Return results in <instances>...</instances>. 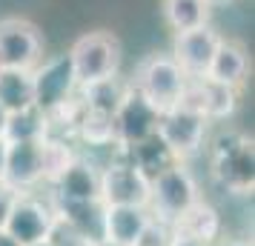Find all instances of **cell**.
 <instances>
[{
    "instance_id": "9c48e42d",
    "label": "cell",
    "mask_w": 255,
    "mask_h": 246,
    "mask_svg": "<svg viewBox=\"0 0 255 246\" xmlns=\"http://www.w3.org/2000/svg\"><path fill=\"white\" fill-rule=\"evenodd\" d=\"M52 223H55L52 206L43 203V200L32 198V195L26 192V195H17V200L12 203L3 229L12 235L20 246H35V244H43L49 238Z\"/></svg>"
},
{
    "instance_id": "4fadbf2b",
    "label": "cell",
    "mask_w": 255,
    "mask_h": 246,
    "mask_svg": "<svg viewBox=\"0 0 255 246\" xmlns=\"http://www.w3.org/2000/svg\"><path fill=\"white\" fill-rule=\"evenodd\" d=\"M52 189H55V200H72V203L101 200V172L86 158H75L52 183Z\"/></svg>"
},
{
    "instance_id": "6da1fadb",
    "label": "cell",
    "mask_w": 255,
    "mask_h": 246,
    "mask_svg": "<svg viewBox=\"0 0 255 246\" xmlns=\"http://www.w3.org/2000/svg\"><path fill=\"white\" fill-rule=\"evenodd\" d=\"M209 172L230 195H253L255 186V149L244 132H221L209 149Z\"/></svg>"
},
{
    "instance_id": "603a6c76",
    "label": "cell",
    "mask_w": 255,
    "mask_h": 246,
    "mask_svg": "<svg viewBox=\"0 0 255 246\" xmlns=\"http://www.w3.org/2000/svg\"><path fill=\"white\" fill-rule=\"evenodd\" d=\"M78 155L72 152L66 141H60V138H52L46 135L43 141H40V164H43V180H46L49 186L55 183L60 177V172L66 169V166L75 161Z\"/></svg>"
},
{
    "instance_id": "e0dca14e",
    "label": "cell",
    "mask_w": 255,
    "mask_h": 246,
    "mask_svg": "<svg viewBox=\"0 0 255 246\" xmlns=\"http://www.w3.org/2000/svg\"><path fill=\"white\" fill-rule=\"evenodd\" d=\"M55 218L69 223L75 232H81L86 241H104V203L101 200H86V203H72V200H55Z\"/></svg>"
},
{
    "instance_id": "4dcf8cb0",
    "label": "cell",
    "mask_w": 255,
    "mask_h": 246,
    "mask_svg": "<svg viewBox=\"0 0 255 246\" xmlns=\"http://www.w3.org/2000/svg\"><path fill=\"white\" fill-rule=\"evenodd\" d=\"M230 246H253V241H232Z\"/></svg>"
},
{
    "instance_id": "ba28073f",
    "label": "cell",
    "mask_w": 255,
    "mask_h": 246,
    "mask_svg": "<svg viewBox=\"0 0 255 246\" xmlns=\"http://www.w3.org/2000/svg\"><path fill=\"white\" fill-rule=\"evenodd\" d=\"M32 86H35V106L46 117L52 112H58L60 106H66L78 89L69 58L60 55V58L46 60L43 66H35L32 69Z\"/></svg>"
},
{
    "instance_id": "9a60e30c",
    "label": "cell",
    "mask_w": 255,
    "mask_h": 246,
    "mask_svg": "<svg viewBox=\"0 0 255 246\" xmlns=\"http://www.w3.org/2000/svg\"><path fill=\"white\" fill-rule=\"evenodd\" d=\"M172 235H181V238H189V241H198V244H215L221 235V215L218 209L207 203V200H195L184 215H178L172 221Z\"/></svg>"
},
{
    "instance_id": "4316f807",
    "label": "cell",
    "mask_w": 255,
    "mask_h": 246,
    "mask_svg": "<svg viewBox=\"0 0 255 246\" xmlns=\"http://www.w3.org/2000/svg\"><path fill=\"white\" fill-rule=\"evenodd\" d=\"M6 158H9V141L0 138V180H3V175H6Z\"/></svg>"
},
{
    "instance_id": "d4e9b609",
    "label": "cell",
    "mask_w": 255,
    "mask_h": 246,
    "mask_svg": "<svg viewBox=\"0 0 255 246\" xmlns=\"http://www.w3.org/2000/svg\"><path fill=\"white\" fill-rule=\"evenodd\" d=\"M169 241H172V229H169L166 223H161V221L152 218V221L146 223L143 235H140L138 246H169Z\"/></svg>"
},
{
    "instance_id": "cb8c5ba5",
    "label": "cell",
    "mask_w": 255,
    "mask_h": 246,
    "mask_svg": "<svg viewBox=\"0 0 255 246\" xmlns=\"http://www.w3.org/2000/svg\"><path fill=\"white\" fill-rule=\"evenodd\" d=\"M49 246H92V241H86L81 232H75L69 223H63L60 218H55L52 229H49V238H46Z\"/></svg>"
},
{
    "instance_id": "277c9868",
    "label": "cell",
    "mask_w": 255,
    "mask_h": 246,
    "mask_svg": "<svg viewBox=\"0 0 255 246\" xmlns=\"http://www.w3.org/2000/svg\"><path fill=\"white\" fill-rule=\"evenodd\" d=\"M69 66L75 75L78 89L101 83L106 78H115L121 66V43L109 32H89L78 37L69 49Z\"/></svg>"
},
{
    "instance_id": "d6986e66",
    "label": "cell",
    "mask_w": 255,
    "mask_h": 246,
    "mask_svg": "<svg viewBox=\"0 0 255 246\" xmlns=\"http://www.w3.org/2000/svg\"><path fill=\"white\" fill-rule=\"evenodd\" d=\"M161 12L166 26L178 32H189L198 26H207L209 20V3L207 0H161Z\"/></svg>"
},
{
    "instance_id": "f546056e",
    "label": "cell",
    "mask_w": 255,
    "mask_h": 246,
    "mask_svg": "<svg viewBox=\"0 0 255 246\" xmlns=\"http://www.w3.org/2000/svg\"><path fill=\"white\" fill-rule=\"evenodd\" d=\"M6 123H9V112L0 106V138H3V132H6Z\"/></svg>"
},
{
    "instance_id": "ffe728a7",
    "label": "cell",
    "mask_w": 255,
    "mask_h": 246,
    "mask_svg": "<svg viewBox=\"0 0 255 246\" xmlns=\"http://www.w3.org/2000/svg\"><path fill=\"white\" fill-rule=\"evenodd\" d=\"M129 86L121 83L118 78H106L101 83H92V86H83L81 89V103L86 109H95V112H104V115L115 117L118 106L124 103Z\"/></svg>"
},
{
    "instance_id": "30bf717a",
    "label": "cell",
    "mask_w": 255,
    "mask_h": 246,
    "mask_svg": "<svg viewBox=\"0 0 255 246\" xmlns=\"http://www.w3.org/2000/svg\"><path fill=\"white\" fill-rule=\"evenodd\" d=\"M155 126H158V112H155V109L129 86L124 103L118 106V112H115L118 146L127 149V146H135V143L146 141V138L155 135Z\"/></svg>"
},
{
    "instance_id": "2e32d148",
    "label": "cell",
    "mask_w": 255,
    "mask_h": 246,
    "mask_svg": "<svg viewBox=\"0 0 255 246\" xmlns=\"http://www.w3.org/2000/svg\"><path fill=\"white\" fill-rule=\"evenodd\" d=\"M247 72H250V55H247V49L241 43H235V40H218V49H215V55L209 60V69L204 78L215 83H224V86H230V89H238L247 78Z\"/></svg>"
},
{
    "instance_id": "484cf974",
    "label": "cell",
    "mask_w": 255,
    "mask_h": 246,
    "mask_svg": "<svg viewBox=\"0 0 255 246\" xmlns=\"http://www.w3.org/2000/svg\"><path fill=\"white\" fill-rule=\"evenodd\" d=\"M17 195H20V192H14L9 183L0 180V229H3V223L9 218V209H12V203L17 200Z\"/></svg>"
},
{
    "instance_id": "7c38bea8",
    "label": "cell",
    "mask_w": 255,
    "mask_h": 246,
    "mask_svg": "<svg viewBox=\"0 0 255 246\" xmlns=\"http://www.w3.org/2000/svg\"><path fill=\"white\" fill-rule=\"evenodd\" d=\"M3 183H9L14 192L26 195L29 189L43 183V164H40V141H14L9 143L6 158V175Z\"/></svg>"
},
{
    "instance_id": "f1b7e54d",
    "label": "cell",
    "mask_w": 255,
    "mask_h": 246,
    "mask_svg": "<svg viewBox=\"0 0 255 246\" xmlns=\"http://www.w3.org/2000/svg\"><path fill=\"white\" fill-rule=\"evenodd\" d=\"M0 246H20V244H17V241H14L6 229H0Z\"/></svg>"
},
{
    "instance_id": "8992f818",
    "label": "cell",
    "mask_w": 255,
    "mask_h": 246,
    "mask_svg": "<svg viewBox=\"0 0 255 246\" xmlns=\"http://www.w3.org/2000/svg\"><path fill=\"white\" fill-rule=\"evenodd\" d=\"M40 55H43V40L29 20L20 17L0 20V69L32 72L35 66H40Z\"/></svg>"
},
{
    "instance_id": "836d02e7",
    "label": "cell",
    "mask_w": 255,
    "mask_h": 246,
    "mask_svg": "<svg viewBox=\"0 0 255 246\" xmlns=\"http://www.w3.org/2000/svg\"><path fill=\"white\" fill-rule=\"evenodd\" d=\"M207 3H215V0H207Z\"/></svg>"
},
{
    "instance_id": "8fae6325",
    "label": "cell",
    "mask_w": 255,
    "mask_h": 246,
    "mask_svg": "<svg viewBox=\"0 0 255 246\" xmlns=\"http://www.w3.org/2000/svg\"><path fill=\"white\" fill-rule=\"evenodd\" d=\"M221 37L209 29V26H198L189 32H178L175 35V46H172V58L175 63L184 69L186 78H204L209 69V60L218 49Z\"/></svg>"
},
{
    "instance_id": "7a4b0ae2",
    "label": "cell",
    "mask_w": 255,
    "mask_h": 246,
    "mask_svg": "<svg viewBox=\"0 0 255 246\" xmlns=\"http://www.w3.org/2000/svg\"><path fill=\"white\" fill-rule=\"evenodd\" d=\"M186 81H189V78H186L184 69L175 63L172 55L155 52V55L140 60L138 72H135V81L129 83V86H132L158 115H163V112H169V109H175V106L181 103V94H184Z\"/></svg>"
},
{
    "instance_id": "3957f363",
    "label": "cell",
    "mask_w": 255,
    "mask_h": 246,
    "mask_svg": "<svg viewBox=\"0 0 255 246\" xmlns=\"http://www.w3.org/2000/svg\"><path fill=\"white\" fill-rule=\"evenodd\" d=\"M198 198V183L192 172L186 169L181 161H172L169 166H163L158 175L149 177V203L146 209L155 221L172 226L178 215H184Z\"/></svg>"
},
{
    "instance_id": "1f68e13d",
    "label": "cell",
    "mask_w": 255,
    "mask_h": 246,
    "mask_svg": "<svg viewBox=\"0 0 255 246\" xmlns=\"http://www.w3.org/2000/svg\"><path fill=\"white\" fill-rule=\"evenodd\" d=\"M92 246H115V244H109V241H98V244H92Z\"/></svg>"
},
{
    "instance_id": "5b68a950",
    "label": "cell",
    "mask_w": 255,
    "mask_h": 246,
    "mask_svg": "<svg viewBox=\"0 0 255 246\" xmlns=\"http://www.w3.org/2000/svg\"><path fill=\"white\" fill-rule=\"evenodd\" d=\"M207 117L175 106L169 112L158 115V126H155V138L166 146V152L172 155L175 161L184 164L186 158H192L204 149V138H207Z\"/></svg>"
},
{
    "instance_id": "52a82bcc",
    "label": "cell",
    "mask_w": 255,
    "mask_h": 246,
    "mask_svg": "<svg viewBox=\"0 0 255 246\" xmlns=\"http://www.w3.org/2000/svg\"><path fill=\"white\" fill-rule=\"evenodd\" d=\"M101 203L104 206H146L149 175L140 172L129 158L109 164L101 172Z\"/></svg>"
},
{
    "instance_id": "7402d4cb",
    "label": "cell",
    "mask_w": 255,
    "mask_h": 246,
    "mask_svg": "<svg viewBox=\"0 0 255 246\" xmlns=\"http://www.w3.org/2000/svg\"><path fill=\"white\" fill-rule=\"evenodd\" d=\"M75 132H78L86 143H92V146L118 143L115 117L104 115V112H95V109H86L83 103H81V112H78V120H75Z\"/></svg>"
},
{
    "instance_id": "d6a6232c",
    "label": "cell",
    "mask_w": 255,
    "mask_h": 246,
    "mask_svg": "<svg viewBox=\"0 0 255 246\" xmlns=\"http://www.w3.org/2000/svg\"><path fill=\"white\" fill-rule=\"evenodd\" d=\"M35 246H49V244H46V241H43V244H35Z\"/></svg>"
},
{
    "instance_id": "83f0119b",
    "label": "cell",
    "mask_w": 255,
    "mask_h": 246,
    "mask_svg": "<svg viewBox=\"0 0 255 246\" xmlns=\"http://www.w3.org/2000/svg\"><path fill=\"white\" fill-rule=\"evenodd\" d=\"M169 246H204V244H198V241H189V238H181V235H172Z\"/></svg>"
},
{
    "instance_id": "44dd1931",
    "label": "cell",
    "mask_w": 255,
    "mask_h": 246,
    "mask_svg": "<svg viewBox=\"0 0 255 246\" xmlns=\"http://www.w3.org/2000/svg\"><path fill=\"white\" fill-rule=\"evenodd\" d=\"M46 135H49V117L43 115L37 106H29L23 112L9 115L6 132H3V138L9 143H14V141H43Z\"/></svg>"
},
{
    "instance_id": "ac0fdd59",
    "label": "cell",
    "mask_w": 255,
    "mask_h": 246,
    "mask_svg": "<svg viewBox=\"0 0 255 246\" xmlns=\"http://www.w3.org/2000/svg\"><path fill=\"white\" fill-rule=\"evenodd\" d=\"M0 106L14 115L35 106V86H32V72L17 69H0Z\"/></svg>"
},
{
    "instance_id": "5bb4252c",
    "label": "cell",
    "mask_w": 255,
    "mask_h": 246,
    "mask_svg": "<svg viewBox=\"0 0 255 246\" xmlns=\"http://www.w3.org/2000/svg\"><path fill=\"white\" fill-rule=\"evenodd\" d=\"M152 215L146 206H104V241L115 246H138Z\"/></svg>"
}]
</instances>
